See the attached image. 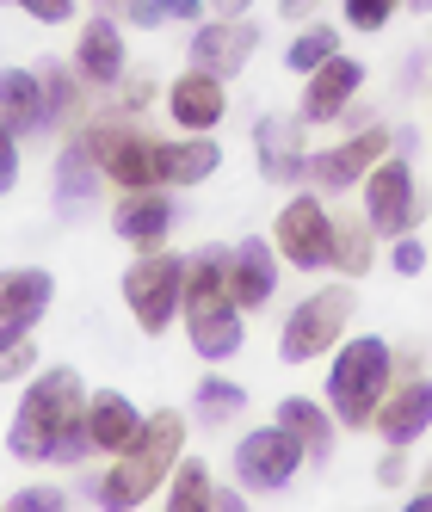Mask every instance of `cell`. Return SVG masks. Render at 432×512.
Here are the masks:
<instances>
[{
	"label": "cell",
	"instance_id": "9a60e30c",
	"mask_svg": "<svg viewBox=\"0 0 432 512\" xmlns=\"http://www.w3.org/2000/svg\"><path fill=\"white\" fill-rule=\"evenodd\" d=\"M371 432H383V445H414V438H426L432 432V377H402L395 383L383 395Z\"/></svg>",
	"mask_w": 432,
	"mask_h": 512
},
{
	"label": "cell",
	"instance_id": "4dcf8cb0",
	"mask_svg": "<svg viewBox=\"0 0 432 512\" xmlns=\"http://www.w3.org/2000/svg\"><path fill=\"white\" fill-rule=\"evenodd\" d=\"M340 7H346V25H352V31H383L402 0H340Z\"/></svg>",
	"mask_w": 432,
	"mask_h": 512
},
{
	"label": "cell",
	"instance_id": "6da1fadb",
	"mask_svg": "<svg viewBox=\"0 0 432 512\" xmlns=\"http://www.w3.org/2000/svg\"><path fill=\"white\" fill-rule=\"evenodd\" d=\"M7 451L19 463H75L93 451V432H87V389L81 377L68 371V364H56V371H44L38 383L25 389L19 414L7 426Z\"/></svg>",
	"mask_w": 432,
	"mask_h": 512
},
{
	"label": "cell",
	"instance_id": "ee69618b",
	"mask_svg": "<svg viewBox=\"0 0 432 512\" xmlns=\"http://www.w3.org/2000/svg\"><path fill=\"white\" fill-rule=\"evenodd\" d=\"M408 7H414V13H432V0H408Z\"/></svg>",
	"mask_w": 432,
	"mask_h": 512
},
{
	"label": "cell",
	"instance_id": "d590c367",
	"mask_svg": "<svg viewBox=\"0 0 432 512\" xmlns=\"http://www.w3.org/2000/svg\"><path fill=\"white\" fill-rule=\"evenodd\" d=\"M19 186V142H13V130L0 124V198H7Z\"/></svg>",
	"mask_w": 432,
	"mask_h": 512
},
{
	"label": "cell",
	"instance_id": "60d3db41",
	"mask_svg": "<svg viewBox=\"0 0 432 512\" xmlns=\"http://www.w3.org/2000/svg\"><path fill=\"white\" fill-rule=\"evenodd\" d=\"M216 512H241V494L235 488H216Z\"/></svg>",
	"mask_w": 432,
	"mask_h": 512
},
{
	"label": "cell",
	"instance_id": "bcb514c9",
	"mask_svg": "<svg viewBox=\"0 0 432 512\" xmlns=\"http://www.w3.org/2000/svg\"><path fill=\"white\" fill-rule=\"evenodd\" d=\"M99 7H124V0H99Z\"/></svg>",
	"mask_w": 432,
	"mask_h": 512
},
{
	"label": "cell",
	"instance_id": "7c38bea8",
	"mask_svg": "<svg viewBox=\"0 0 432 512\" xmlns=\"http://www.w3.org/2000/svg\"><path fill=\"white\" fill-rule=\"evenodd\" d=\"M358 87H365V62H352V56H328L315 68V75L303 81V124H334V118H346L352 112V99H358Z\"/></svg>",
	"mask_w": 432,
	"mask_h": 512
},
{
	"label": "cell",
	"instance_id": "d6a6232c",
	"mask_svg": "<svg viewBox=\"0 0 432 512\" xmlns=\"http://www.w3.org/2000/svg\"><path fill=\"white\" fill-rule=\"evenodd\" d=\"M31 364H38V346H31V334H25V340H7V346H0V383H19Z\"/></svg>",
	"mask_w": 432,
	"mask_h": 512
},
{
	"label": "cell",
	"instance_id": "e0dca14e",
	"mask_svg": "<svg viewBox=\"0 0 432 512\" xmlns=\"http://www.w3.org/2000/svg\"><path fill=\"white\" fill-rule=\"evenodd\" d=\"M124 68H130V56H124V31H118V19H105V13L87 19V25H81V44H75V75L93 81V87H118Z\"/></svg>",
	"mask_w": 432,
	"mask_h": 512
},
{
	"label": "cell",
	"instance_id": "d4e9b609",
	"mask_svg": "<svg viewBox=\"0 0 432 512\" xmlns=\"http://www.w3.org/2000/svg\"><path fill=\"white\" fill-rule=\"evenodd\" d=\"M223 167V149L210 136H186V142H161V186H204Z\"/></svg>",
	"mask_w": 432,
	"mask_h": 512
},
{
	"label": "cell",
	"instance_id": "9c48e42d",
	"mask_svg": "<svg viewBox=\"0 0 432 512\" xmlns=\"http://www.w3.org/2000/svg\"><path fill=\"white\" fill-rule=\"evenodd\" d=\"M303 445L291 432H284L278 420L260 426V432H247L241 445H235V475H241V488H254V494H278V488H291L297 482V469H303Z\"/></svg>",
	"mask_w": 432,
	"mask_h": 512
},
{
	"label": "cell",
	"instance_id": "b9f144b4",
	"mask_svg": "<svg viewBox=\"0 0 432 512\" xmlns=\"http://www.w3.org/2000/svg\"><path fill=\"white\" fill-rule=\"evenodd\" d=\"M210 7H216V13H229V19H235V13H247V7H254V0H210Z\"/></svg>",
	"mask_w": 432,
	"mask_h": 512
},
{
	"label": "cell",
	"instance_id": "ba28073f",
	"mask_svg": "<svg viewBox=\"0 0 432 512\" xmlns=\"http://www.w3.org/2000/svg\"><path fill=\"white\" fill-rule=\"evenodd\" d=\"M420 186H414V167L408 155H383L371 173H365V216H371V229L377 235H408L420 223Z\"/></svg>",
	"mask_w": 432,
	"mask_h": 512
},
{
	"label": "cell",
	"instance_id": "f1b7e54d",
	"mask_svg": "<svg viewBox=\"0 0 432 512\" xmlns=\"http://www.w3.org/2000/svg\"><path fill=\"white\" fill-rule=\"evenodd\" d=\"M192 401H198V414H204L210 426H223V420H235V414L247 408V395H241V383H223V377H204Z\"/></svg>",
	"mask_w": 432,
	"mask_h": 512
},
{
	"label": "cell",
	"instance_id": "5bb4252c",
	"mask_svg": "<svg viewBox=\"0 0 432 512\" xmlns=\"http://www.w3.org/2000/svg\"><path fill=\"white\" fill-rule=\"evenodd\" d=\"M50 192H56V210L68 216V223L93 216V204H99V192H105V167L93 161L87 136H75V142H68V149L56 155V179H50Z\"/></svg>",
	"mask_w": 432,
	"mask_h": 512
},
{
	"label": "cell",
	"instance_id": "83f0119b",
	"mask_svg": "<svg viewBox=\"0 0 432 512\" xmlns=\"http://www.w3.org/2000/svg\"><path fill=\"white\" fill-rule=\"evenodd\" d=\"M328 56H340V31L334 25H309V31H297V38H291V50H284V68H291L297 81H309Z\"/></svg>",
	"mask_w": 432,
	"mask_h": 512
},
{
	"label": "cell",
	"instance_id": "7bdbcfd3",
	"mask_svg": "<svg viewBox=\"0 0 432 512\" xmlns=\"http://www.w3.org/2000/svg\"><path fill=\"white\" fill-rule=\"evenodd\" d=\"M7 284H13V272H0V309H7Z\"/></svg>",
	"mask_w": 432,
	"mask_h": 512
},
{
	"label": "cell",
	"instance_id": "1f68e13d",
	"mask_svg": "<svg viewBox=\"0 0 432 512\" xmlns=\"http://www.w3.org/2000/svg\"><path fill=\"white\" fill-rule=\"evenodd\" d=\"M389 272L395 278H420L426 272V241L408 229V235H395V247H389Z\"/></svg>",
	"mask_w": 432,
	"mask_h": 512
},
{
	"label": "cell",
	"instance_id": "44dd1931",
	"mask_svg": "<svg viewBox=\"0 0 432 512\" xmlns=\"http://www.w3.org/2000/svg\"><path fill=\"white\" fill-rule=\"evenodd\" d=\"M87 432H93V451L105 457H124L136 445V432H142V414H136V401L118 395V389H99L87 395Z\"/></svg>",
	"mask_w": 432,
	"mask_h": 512
},
{
	"label": "cell",
	"instance_id": "5b68a950",
	"mask_svg": "<svg viewBox=\"0 0 432 512\" xmlns=\"http://www.w3.org/2000/svg\"><path fill=\"white\" fill-rule=\"evenodd\" d=\"M124 303H130V315H136V327L149 340H161L167 327L186 315V260L179 253H167V247H149L142 260L124 272Z\"/></svg>",
	"mask_w": 432,
	"mask_h": 512
},
{
	"label": "cell",
	"instance_id": "52a82bcc",
	"mask_svg": "<svg viewBox=\"0 0 432 512\" xmlns=\"http://www.w3.org/2000/svg\"><path fill=\"white\" fill-rule=\"evenodd\" d=\"M87 149H93V161L105 167L112 186H124V192L161 186V142L149 130H136V124H99V130H87Z\"/></svg>",
	"mask_w": 432,
	"mask_h": 512
},
{
	"label": "cell",
	"instance_id": "f35d334b",
	"mask_svg": "<svg viewBox=\"0 0 432 512\" xmlns=\"http://www.w3.org/2000/svg\"><path fill=\"white\" fill-rule=\"evenodd\" d=\"M124 13H130V25H161V13H155V0H124Z\"/></svg>",
	"mask_w": 432,
	"mask_h": 512
},
{
	"label": "cell",
	"instance_id": "ab89813d",
	"mask_svg": "<svg viewBox=\"0 0 432 512\" xmlns=\"http://www.w3.org/2000/svg\"><path fill=\"white\" fill-rule=\"evenodd\" d=\"M315 7H321V0H278V13H284V19H309Z\"/></svg>",
	"mask_w": 432,
	"mask_h": 512
},
{
	"label": "cell",
	"instance_id": "836d02e7",
	"mask_svg": "<svg viewBox=\"0 0 432 512\" xmlns=\"http://www.w3.org/2000/svg\"><path fill=\"white\" fill-rule=\"evenodd\" d=\"M7 512H68V494L62 488H19L7 500Z\"/></svg>",
	"mask_w": 432,
	"mask_h": 512
},
{
	"label": "cell",
	"instance_id": "4316f807",
	"mask_svg": "<svg viewBox=\"0 0 432 512\" xmlns=\"http://www.w3.org/2000/svg\"><path fill=\"white\" fill-rule=\"evenodd\" d=\"M167 512H216V482L204 463L179 457V469L167 475Z\"/></svg>",
	"mask_w": 432,
	"mask_h": 512
},
{
	"label": "cell",
	"instance_id": "cb8c5ba5",
	"mask_svg": "<svg viewBox=\"0 0 432 512\" xmlns=\"http://www.w3.org/2000/svg\"><path fill=\"white\" fill-rule=\"evenodd\" d=\"M278 426L303 445L309 463L334 457V408H321V401H309V395H284L278 401Z\"/></svg>",
	"mask_w": 432,
	"mask_h": 512
},
{
	"label": "cell",
	"instance_id": "d6986e66",
	"mask_svg": "<svg viewBox=\"0 0 432 512\" xmlns=\"http://www.w3.org/2000/svg\"><path fill=\"white\" fill-rule=\"evenodd\" d=\"M247 309L241 303H210V309H186L179 321H186V340H192V352L198 358H235L241 352V340H247V321H241Z\"/></svg>",
	"mask_w": 432,
	"mask_h": 512
},
{
	"label": "cell",
	"instance_id": "ffe728a7",
	"mask_svg": "<svg viewBox=\"0 0 432 512\" xmlns=\"http://www.w3.org/2000/svg\"><path fill=\"white\" fill-rule=\"evenodd\" d=\"M229 290L241 309H266L272 290H278V247L272 241H235V260H229Z\"/></svg>",
	"mask_w": 432,
	"mask_h": 512
},
{
	"label": "cell",
	"instance_id": "8992f818",
	"mask_svg": "<svg viewBox=\"0 0 432 512\" xmlns=\"http://www.w3.org/2000/svg\"><path fill=\"white\" fill-rule=\"evenodd\" d=\"M272 247H278V260L297 266V272H334V210L315 192L284 198L278 223H272Z\"/></svg>",
	"mask_w": 432,
	"mask_h": 512
},
{
	"label": "cell",
	"instance_id": "e575fe53",
	"mask_svg": "<svg viewBox=\"0 0 432 512\" xmlns=\"http://www.w3.org/2000/svg\"><path fill=\"white\" fill-rule=\"evenodd\" d=\"M408 482V445H389L377 457V488H402Z\"/></svg>",
	"mask_w": 432,
	"mask_h": 512
},
{
	"label": "cell",
	"instance_id": "2e32d148",
	"mask_svg": "<svg viewBox=\"0 0 432 512\" xmlns=\"http://www.w3.org/2000/svg\"><path fill=\"white\" fill-rule=\"evenodd\" d=\"M179 223V210H173V198H167V186H142V192H124L118 198V216H112V229L130 241V247H161L167 241V229Z\"/></svg>",
	"mask_w": 432,
	"mask_h": 512
},
{
	"label": "cell",
	"instance_id": "30bf717a",
	"mask_svg": "<svg viewBox=\"0 0 432 512\" xmlns=\"http://www.w3.org/2000/svg\"><path fill=\"white\" fill-rule=\"evenodd\" d=\"M389 130L383 124H358L346 142H334V149H321V155H309V179H315V192H352V186H365V173L389 155Z\"/></svg>",
	"mask_w": 432,
	"mask_h": 512
},
{
	"label": "cell",
	"instance_id": "8d00e7d4",
	"mask_svg": "<svg viewBox=\"0 0 432 512\" xmlns=\"http://www.w3.org/2000/svg\"><path fill=\"white\" fill-rule=\"evenodd\" d=\"M19 7L38 19V25H62V19H75V0H19Z\"/></svg>",
	"mask_w": 432,
	"mask_h": 512
},
{
	"label": "cell",
	"instance_id": "ac0fdd59",
	"mask_svg": "<svg viewBox=\"0 0 432 512\" xmlns=\"http://www.w3.org/2000/svg\"><path fill=\"white\" fill-rule=\"evenodd\" d=\"M254 149H260V173L272 186H291L309 167V149H303V118H260L254 124Z\"/></svg>",
	"mask_w": 432,
	"mask_h": 512
},
{
	"label": "cell",
	"instance_id": "484cf974",
	"mask_svg": "<svg viewBox=\"0 0 432 512\" xmlns=\"http://www.w3.org/2000/svg\"><path fill=\"white\" fill-rule=\"evenodd\" d=\"M377 229H371V216L358 210V216H334V272L346 278H365L377 266Z\"/></svg>",
	"mask_w": 432,
	"mask_h": 512
},
{
	"label": "cell",
	"instance_id": "3957f363",
	"mask_svg": "<svg viewBox=\"0 0 432 512\" xmlns=\"http://www.w3.org/2000/svg\"><path fill=\"white\" fill-rule=\"evenodd\" d=\"M389 389H395V346H389V340L358 334V340H340V346H334L328 408H334L340 426H352V432L377 426V408H383Z\"/></svg>",
	"mask_w": 432,
	"mask_h": 512
},
{
	"label": "cell",
	"instance_id": "4fadbf2b",
	"mask_svg": "<svg viewBox=\"0 0 432 512\" xmlns=\"http://www.w3.org/2000/svg\"><path fill=\"white\" fill-rule=\"evenodd\" d=\"M167 112H173V124L186 136H210L229 118V87L216 75H204V68H186V75L167 87Z\"/></svg>",
	"mask_w": 432,
	"mask_h": 512
},
{
	"label": "cell",
	"instance_id": "603a6c76",
	"mask_svg": "<svg viewBox=\"0 0 432 512\" xmlns=\"http://www.w3.org/2000/svg\"><path fill=\"white\" fill-rule=\"evenodd\" d=\"M0 124L13 136H38L50 124V105H44V81L31 68H7L0 75Z\"/></svg>",
	"mask_w": 432,
	"mask_h": 512
},
{
	"label": "cell",
	"instance_id": "7a4b0ae2",
	"mask_svg": "<svg viewBox=\"0 0 432 512\" xmlns=\"http://www.w3.org/2000/svg\"><path fill=\"white\" fill-rule=\"evenodd\" d=\"M179 451H186V420H179L173 408H161L155 420H142L136 432V445L105 469V482L93 488L99 506H112V512H130L142 500H155V488H167V475L179 469Z\"/></svg>",
	"mask_w": 432,
	"mask_h": 512
},
{
	"label": "cell",
	"instance_id": "277c9868",
	"mask_svg": "<svg viewBox=\"0 0 432 512\" xmlns=\"http://www.w3.org/2000/svg\"><path fill=\"white\" fill-rule=\"evenodd\" d=\"M352 315H358V290H352V284H321V290H309V297L284 315V327H278V358H284V364L328 358V352L346 340Z\"/></svg>",
	"mask_w": 432,
	"mask_h": 512
},
{
	"label": "cell",
	"instance_id": "f546056e",
	"mask_svg": "<svg viewBox=\"0 0 432 512\" xmlns=\"http://www.w3.org/2000/svg\"><path fill=\"white\" fill-rule=\"evenodd\" d=\"M38 68H44L38 81H44V105H50V118H75V112H81V81L68 75L62 62H38Z\"/></svg>",
	"mask_w": 432,
	"mask_h": 512
},
{
	"label": "cell",
	"instance_id": "74e56055",
	"mask_svg": "<svg viewBox=\"0 0 432 512\" xmlns=\"http://www.w3.org/2000/svg\"><path fill=\"white\" fill-rule=\"evenodd\" d=\"M155 13H161V19H204L198 0H155Z\"/></svg>",
	"mask_w": 432,
	"mask_h": 512
},
{
	"label": "cell",
	"instance_id": "7402d4cb",
	"mask_svg": "<svg viewBox=\"0 0 432 512\" xmlns=\"http://www.w3.org/2000/svg\"><path fill=\"white\" fill-rule=\"evenodd\" d=\"M50 297H56V278H50V272H38V266L13 272L7 309H0V346H7V340H25L31 327H38V315L50 309Z\"/></svg>",
	"mask_w": 432,
	"mask_h": 512
},
{
	"label": "cell",
	"instance_id": "f6af8a7d",
	"mask_svg": "<svg viewBox=\"0 0 432 512\" xmlns=\"http://www.w3.org/2000/svg\"><path fill=\"white\" fill-rule=\"evenodd\" d=\"M420 488H432V463H426V482H420Z\"/></svg>",
	"mask_w": 432,
	"mask_h": 512
},
{
	"label": "cell",
	"instance_id": "8fae6325",
	"mask_svg": "<svg viewBox=\"0 0 432 512\" xmlns=\"http://www.w3.org/2000/svg\"><path fill=\"white\" fill-rule=\"evenodd\" d=\"M254 50H260V25H247L241 13L229 19H204L198 31H192V44H186V56H192V68H204V75H216V81H229V75H241L247 62H254Z\"/></svg>",
	"mask_w": 432,
	"mask_h": 512
}]
</instances>
